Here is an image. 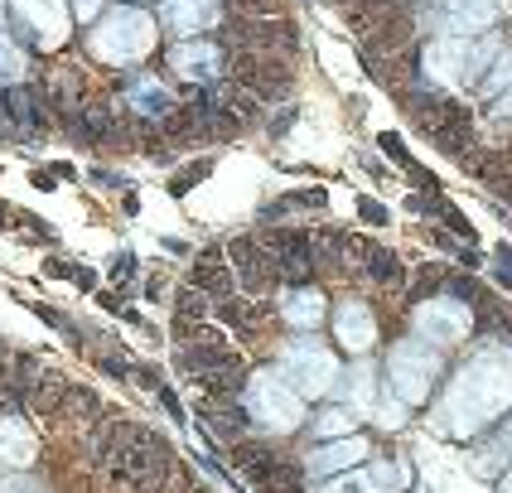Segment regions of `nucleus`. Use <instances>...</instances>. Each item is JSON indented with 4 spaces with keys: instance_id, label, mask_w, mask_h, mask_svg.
Wrapping results in <instances>:
<instances>
[{
    "instance_id": "obj_1",
    "label": "nucleus",
    "mask_w": 512,
    "mask_h": 493,
    "mask_svg": "<svg viewBox=\"0 0 512 493\" xmlns=\"http://www.w3.org/2000/svg\"><path fill=\"white\" fill-rule=\"evenodd\" d=\"M512 402V353L493 348L469 358V368L455 377V392H450V416L445 426H455L459 435L479 431L488 416H498Z\"/></svg>"
},
{
    "instance_id": "obj_2",
    "label": "nucleus",
    "mask_w": 512,
    "mask_h": 493,
    "mask_svg": "<svg viewBox=\"0 0 512 493\" xmlns=\"http://www.w3.org/2000/svg\"><path fill=\"white\" fill-rule=\"evenodd\" d=\"M493 58H498V44H493V39L440 34V39L430 44V54H426V73L445 87H464V83H474L479 73H488Z\"/></svg>"
},
{
    "instance_id": "obj_3",
    "label": "nucleus",
    "mask_w": 512,
    "mask_h": 493,
    "mask_svg": "<svg viewBox=\"0 0 512 493\" xmlns=\"http://www.w3.org/2000/svg\"><path fill=\"white\" fill-rule=\"evenodd\" d=\"M92 54L102 58V63H136L155 49V20L141 15V10H116L107 15L102 25L92 29Z\"/></svg>"
},
{
    "instance_id": "obj_4",
    "label": "nucleus",
    "mask_w": 512,
    "mask_h": 493,
    "mask_svg": "<svg viewBox=\"0 0 512 493\" xmlns=\"http://www.w3.org/2000/svg\"><path fill=\"white\" fill-rule=\"evenodd\" d=\"M247 416H252V426L261 431H295L300 426V416H305V402H300V392L281 382L276 373H256L247 382Z\"/></svg>"
},
{
    "instance_id": "obj_5",
    "label": "nucleus",
    "mask_w": 512,
    "mask_h": 493,
    "mask_svg": "<svg viewBox=\"0 0 512 493\" xmlns=\"http://www.w3.org/2000/svg\"><path fill=\"white\" fill-rule=\"evenodd\" d=\"M387 368H392V397L401 406H421L440 377V358L426 344H397Z\"/></svg>"
},
{
    "instance_id": "obj_6",
    "label": "nucleus",
    "mask_w": 512,
    "mask_h": 493,
    "mask_svg": "<svg viewBox=\"0 0 512 493\" xmlns=\"http://www.w3.org/2000/svg\"><path fill=\"white\" fill-rule=\"evenodd\" d=\"M285 377L300 397H324L339 382V363L319 339H300V344L285 348Z\"/></svg>"
},
{
    "instance_id": "obj_7",
    "label": "nucleus",
    "mask_w": 512,
    "mask_h": 493,
    "mask_svg": "<svg viewBox=\"0 0 512 493\" xmlns=\"http://www.w3.org/2000/svg\"><path fill=\"white\" fill-rule=\"evenodd\" d=\"M416 334L430 344H459L469 334V310L459 300H426L416 310Z\"/></svg>"
},
{
    "instance_id": "obj_8",
    "label": "nucleus",
    "mask_w": 512,
    "mask_h": 493,
    "mask_svg": "<svg viewBox=\"0 0 512 493\" xmlns=\"http://www.w3.org/2000/svg\"><path fill=\"white\" fill-rule=\"evenodd\" d=\"M15 15H20L25 39H34V44H58L68 34L63 0H15Z\"/></svg>"
},
{
    "instance_id": "obj_9",
    "label": "nucleus",
    "mask_w": 512,
    "mask_h": 493,
    "mask_svg": "<svg viewBox=\"0 0 512 493\" xmlns=\"http://www.w3.org/2000/svg\"><path fill=\"white\" fill-rule=\"evenodd\" d=\"M174 73L179 78H194V83H213L218 78V68H223V54H218V44H208V39H179L174 44Z\"/></svg>"
},
{
    "instance_id": "obj_10",
    "label": "nucleus",
    "mask_w": 512,
    "mask_h": 493,
    "mask_svg": "<svg viewBox=\"0 0 512 493\" xmlns=\"http://www.w3.org/2000/svg\"><path fill=\"white\" fill-rule=\"evenodd\" d=\"M406 484L401 464H377V469H358V474H334V484L324 493H392Z\"/></svg>"
},
{
    "instance_id": "obj_11",
    "label": "nucleus",
    "mask_w": 512,
    "mask_h": 493,
    "mask_svg": "<svg viewBox=\"0 0 512 493\" xmlns=\"http://www.w3.org/2000/svg\"><path fill=\"white\" fill-rule=\"evenodd\" d=\"M334 334H339L343 348H353V353H363V348L377 339V324H372V310L363 300H343L339 315H334Z\"/></svg>"
},
{
    "instance_id": "obj_12",
    "label": "nucleus",
    "mask_w": 512,
    "mask_h": 493,
    "mask_svg": "<svg viewBox=\"0 0 512 493\" xmlns=\"http://www.w3.org/2000/svg\"><path fill=\"white\" fill-rule=\"evenodd\" d=\"M440 15L450 34H474L498 20V0H440Z\"/></svg>"
},
{
    "instance_id": "obj_13",
    "label": "nucleus",
    "mask_w": 512,
    "mask_h": 493,
    "mask_svg": "<svg viewBox=\"0 0 512 493\" xmlns=\"http://www.w3.org/2000/svg\"><path fill=\"white\" fill-rule=\"evenodd\" d=\"M213 20H218V0H170V5H165V25H170L179 39L208 29Z\"/></svg>"
},
{
    "instance_id": "obj_14",
    "label": "nucleus",
    "mask_w": 512,
    "mask_h": 493,
    "mask_svg": "<svg viewBox=\"0 0 512 493\" xmlns=\"http://www.w3.org/2000/svg\"><path fill=\"white\" fill-rule=\"evenodd\" d=\"M34 460V435L25 421H0V469H25Z\"/></svg>"
},
{
    "instance_id": "obj_15",
    "label": "nucleus",
    "mask_w": 512,
    "mask_h": 493,
    "mask_svg": "<svg viewBox=\"0 0 512 493\" xmlns=\"http://www.w3.org/2000/svg\"><path fill=\"white\" fill-rule=\"evenodd\" d=\"M368 455V440H329L324 450H314L310 455V474H343V469H353V464Z\"/></svg>"
},
{
    "instance_id": "obj_16",
    "label": "nucleus",
    "mask_w": 512,
    "mask_h": 493,
    "mask_svg": "<svg viewBox=\"0 0 512 493\" xmlns=\"http://www.w3.org/2000/svg\"><path fill=\"white\" fill-rule=\"evenodd\" d=\"M281 310H285V324L314 329V324L324 319V295H319V290H290L281 300Z\"/></svg>"
},
{
    "instance_id": "obj_17",
    "label": "nucleus",
    "mask_w": 512,
    "mask_h": 493,
    "mask_svg": "<svg viewBox=\"0 0 512 493\" xmlns=\"http://www.w3.org/2000/svg\"><path fill=\"white\" fill-rule=\"evenodd\" d=\"M484 97H493L498 112H508L512 107V54L493 58V68H488V78H484Z\"/></svg>"
},
{
    "instance_id": "obj_18",
    "label": "nucleus",
    "mask_w": 512,
    "mask_h": 493,
    "mask_svg": "<svg viewBox=\"0 0 512 493\" xmlns=\"http://www.w3.org/2000/svg\"><path fill=\"white\" fill-rule=\"evenodd\" d=\"M372 368L368 363H358L353 373H348V411L353 416H372Z\"/></svg>"
},
{
    "instance_id": "obj_19",
    "label": "nucleus",
    "mask_w": 512,
    "mask_h": 493,
    "mask_svg": "<svg viewBox=\"0 0 512 493\" xmlns=\"http://www.w3.org/2000/svg\"><path fill=\"white\" fill-rule=\"evenodd\" d=\"M131 107H141L145 116H160V112H170L174 107V97L160 83H136L131 87Z\"/></svg>"
},
{
    "instance_id": "obj_20",
    "label": "nucleus",
    "mask_w": 512,
    "mask_h": 493,
    "mask_svg": "<svg viewBox=\"0 0 512 493\" xmlns=\"http://www.w3.org/2000/svg\"><path fill=\"white\" fill-rule=\"evenodd\" d=\"M20 73H25V54H20V49L0 34V83H15Z\"/></svg>"
},
{
    "instance_id": "obj_21",
    "label": "nucleus",
    "mask_w": 512,
    "mask_h": 493,
    "mask_svg": "<svg viewBox=\"0 0 512 493\" xmlns=\"http://www.w3.org/2000/svg\"><path fill=\"white\" fill-rule=\"evenodd\" d=\"M353 426V411H324L319 416V435H343Z\"/></svg>"
},
{
    "instance_id": "obj_22",
    "label": "nucleus",
    "mask_w": 512,
    "mask_h": 493,
    "mask_svg": "<svg viewBox=\"0 0 512 493\" xmlns=\"http://www.w3.org/2000/svg\"><path fill=\"white\" fill-rule=\"evenodd\" d=\"M73 10H78V20H97L102 0H73Z\"/></svg>"
},
{
    "instance_id": "obj_23",
    "label": "nucleus",
    "mask_w": 512,
    "mask_h": 493,
    "mask_svg": "<svg viewBox=\"0 0 512 493\" xmlns=\"http://www.w3.org/2000/svg\"><path fill=\"white\" fill-rule=\"evenodd\" d=\"M358 208H363V218H368V223H387V213H382V203L363 199V203H358Z\"/></svg>"
},
{
    "instance_id": "obj_24",
    "label": "nucleus",
    "mask_w": 512,
    "mask_h": 493,
    "mask_svg": "<svg viewBox=\"0 0 512 493\" xmlns=\"http://www.w3.org/2000/svg\"><path fill=\"white\" fill-rule=\"evenodd\" d=\"M5 493H44V489H34V484H5Z\"/></svg>"
},
{
    "instance_id": "obj_25",
    "label": "nucleus",
    "mask_w": 512,
    "mask_h": 493,
    "mask_svg": "<svg viewBox=\"0 0 512 493\" xmlns=\"http://www.w3.org/2000/svg\"><path fill=\"white\" fill-rule=\"evenodd\" d=\"M503 493H512V474H508V484H503Z\"/></svg>"
}]
</instances>
